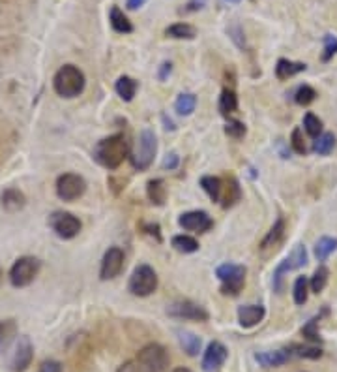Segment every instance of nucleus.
Listing matches in <instances>:
<instances>
[{
  "instance_id": "nucleus-1",
  "label": "nucleus",
  "mask_w": 337,
  "mask_h": 372,
  "mask_svg": "<svg viewBox=\"0 0 337 372\" xmlns=\"http://www.w3.org/2000/svg\"><path fill=\"white\" fill-rule=\"evenodd\" d=\"M94 158L107 170L120 167V164L128 158V141L124 134L109 135L105 140L97 141L94 147Z\"/></svg>"
},
{
  "instance_id": "nucleus-2",
  "label": "nucleus",
  "mask_w": 337,
  "mask_h": 372,
  "mask_svg": "<svg viewBox=\"0 0 337 372\" xmlns=\"http://www.w3.org/2000/svg\"><path fill=\"white\" fill-rule=\"evenodd\" d=\"M53 87L62 98H75L85 91V73L73 64H66L55 73Z\"/></svg>"
},
{
  "instance_id": "nucleus-3",
  "label": "nucleus",
  "mask_w": 337,
  "mask_h": 372,
  "mask_svg": "<svg viewBox=\"0 0 337 372\" xmlns=\"http://www.w3.org/2000/svg\"><path fill=\"white\" fill-rule=\"evenodd\" d=\"M156 150H158V141H156V134L152 130H143L139 134V140L135 143V149L132 150V156H129V162L135 170L144 171L149 170L154 162V156H156Z\"/></svg>"
},
{
  "instance_id": "nucleus-4",
  "label": "nucleus",
  "mask_w": 337,
  "mask_h": 372,
  "mask_svg": "<svg viewBox=\"0 0 337 372\" xmlns=\"http://www.w3.org/2000/svg\"><path fill=\"white\" fill-rule=\"evenodd\" d=\"M135 365L141 372H165L168 367V353L161 344H146L137 353Z\"/></svg>"
},
{
  "instance_id": "nucleus-5",
  "label": "nucleus",
  "mask_w": 337,
  "mask_h": 372,
  "mask_svg": "<svg viewBox=\"0 0 337 372\" xmlns=\"http://www.w3.org/2000/svg\"><path fill=\"white\" fill-rule=\"evenodd\" d=\"M156 288H158V274H156V271L146 264L135 267L128 284L129 294L135 295V297H146V295L154 294Z\"/></svg>"
},
{
  "instance_id": "nucleus-6",
  "label": "nucleus",
  "mask_w": 337,
  "mask_h": 372,
  "mask_svg": "<svg viewBox=\"0 0 337 372\" xmlns=\"http://www.w3.org/2000/svg\"><path fill=\"white\" fill-rule=\"evenodd\" d=\"M218 279L221 280V294L238 295L245 284V267L236 264H223L215 271Z\"/></svg>"
},
{
  "instance_id": "nucleus-7",
  "label": "nucleus",
  "mask_w": 337,
  "mask_h": 372,
  "mask_svg": "<svg viewBox=\"0 0 337 372\" xmlns=\"http://www.w3.org/2000/svg\"><path fill=\"white\" fill-rule=\"evenodd\" d=\"M40 259L32 258V256H23L11 265L10 269V280L16 288H25L36 279L40 273Z\"/></svg>"
},
{
  "instance_id": "nucleus-8",
  "label": "nucleus",
  "mask_w": 337,
  "mask_h": 372,
  "mask_svg": "<svg viewBox=\"0 0 337 372\" xmlns=\"http://www.w3.org/2000/svg\"><path fill=\"white\" fill-rule=\"evenodd\" d=\"M87 190V181L77 173H64L56 181V194L64 202H73L77 197H81Z\"/></svg>"
},
{
  "instance_id": "nucleus-9",
  "label": "nucleus",
  "mask_w": 337,
  "mask_h": 372,
  "mask_svg": "<svg viewBox=\"0 0 337 372\" xmlns=\"http://www.w3.org/2000/svg\"><path fill=\"white\" fill-rule=\"evenodd\" d=\"M307 264V250L304 244H296V248L292 250V254L287 259H283L279 265H277L276 273H274V289L277 294L283 291V274L292 271V269L304 267Z\"/></svg>"
},
{
  "instance_id": "nucleus-10",
  "label": "nucleus",
  "mask_w": 337,
  "mask_h": 372,
  "mask_svg": "<svg viewBox=\"0 0 337 372\" xmlns=\"http://www.w3.org/2000/svg\"><path fill=\"white\" fill-rule=\"evenodd\" d=\"M49 224H51L53 232L60 239H73L81 232V220L77 217H73L72 212H53L51 218H49Z\"/></svg>"
},
{
  "instance_id": "nucleus-11",
  "label": "nucleus",
  "mask_w": 337,
  "mask_h": 372,
  "mask_svg": "<svg viewBox=\"0 0 337 372\" xmlns=\"http://www.w3.org/2000/svg\"><path fill=\"white\" fill-rule=\"evenodd\" d=\"M167 314L180 320H193V321H206L208 312L193 301H176L167 309Z\"/></svg>"
},
{
  "instance_id": "nucleus-12",
  "label": "nucleus",
  "mask_w": 337,
  "mask_h": 372,
  "mask_svg": "<svg viewBox=\"0 0 337 372\" xmlns=\"http://www.w3.org/2000/svg\"><path fill=\"white\" fill-rule=\"evenodd\" d=\"M124 269V252L118 247L109 248L102 259V269H100V279L112 280L122 273Z\"/></svg>"
},
{
  "instance_id": "nucleus-13",
  "label": "nucleus",
  "mask_w": 337,
  "mask_h": 372,
  "mask_svg": "<svg viewBox=\"0 0 337 372\" xmlns=\"http://www.w3.org/2000/svg\"><path fill=\"white\" fill-rule=\"evenodd\" d=\"M227 356H229V351H227V348H225L221 342H210L205 351V356H203L200 367H203L205 372H218L223 367V363L227 361Z\"/></svg>"
},
{
  "instance_id": "nucleus-14",
  "label": "nucleus",
  "mask_w": 337,
  "mask_h": 372,
  "mask_svg": "<svg viewBox=\"0 0 337 372\" xmlns=\"http://www.w3.org/2000/svg\"><path fill=\"white\" fill-rule=\"evenodd\" d=\"M178 224L184 227V229H188V232L205 233L208 232V229H212L214 220H212L208 212L205 211H189L184 212V215L178 218Z\"/></svg>"
},
{
  "instance_id": "nucleus-15",
  "label": "nucleus",
  "mask_w": 337,
  "mask_h": 372,
  "mask_svg": "<svg viewBox=\"0 0 337 372\" xmlns=\"http://www.w3.org/2000/svg\"><path fill=\"white\" fill-rule=\"evenodd\" d=\"M32 356H34V348L28 336H21L17 341L16 351H14V359H11V371L23 372L31 367Z\"/></svg>"
},
{
  "instance_id": "nucleus-16",
  "label": "nucleus",
  "mask_w": 337,
  "mask_h": 372,
  "mask_svg": "<svg viewBox=\"0 0 337 372\" xmlns=\"http://www.w3.org/2000/svg\"><path fill=\"white\" fill-rule=\"evenodd\" d=\"M264 314L266 310L262 305H244L238 309V321H240L242 327L250 329V327H255L257 324H261Z\"/></svg>"
},
{
  "instance_id": "nucleus-17",
  "label": "nucleus",
  "mask_w": 337,
  "mask_h": 372,
  "mask_svg": "<svg viewBox=\"0 0 337 372\" xmlns=\"http://www.w3.org/2000/svg\"><path fill=\"white\" fill-rule=\"evenodd\" d=\"M285 229H287L285 218L279 217L276 222H274V226L270 227V232L266 233V237L262 239V243H261L262 250H266V248L277 247V244L283 241V237H285Z\"/></svg>"
},
{
  "instance_id": "nucleus-18",
  "label": "nucleus",
  "mask_w": 337,
  "mask_h": 372,
  "mask_svg": "<svg viewBox=\"0 0 337 372\" xmlns=\"http://www.w3.org/2000/svg\"><path fill=\"white\" fill-rule=\"evenodd\" d=\"M306 64L304 62H294V61H289V58H279L276 64V78L281 79V81H285V79L292 78V76H296V73L304 72L306 70Z\"/></svg>"
},
{
  "instance_id": "nucleus-19",
  "label": "nucleus",
  "mask_w": 337,
  "mask_h": 372,
  "mask_svg": "<svg viewBox=\"0 0 337 372\" xmlns=\"http://www.w3.org/2000/svg\"><path fill=\"white\" fill-rule=\"evenodd\" d=\"M291 351L289 350H276V351H266V353H259L255 357L257 361L261 363L262 367H281L291 359Z\"/></svg>"
},
{
  "instance_id": "nucleus-20",
  "label": "nucleus",
  "mask_w": 337,
  "mask_h": 372,
  "mask_svg": "<svg viewBox=\"0 0 337 372\" xmlns=\"http://www.w3.org/2000/svg\"><path fill=\"white\" fill-rule=\"evenodd\" d=\"M109 21H111V26L118 34H132L133 25L132 21L128 19V16L124 14L118 6H112L111 14H109Z\"/></svg>"
},
{
  "instance_id": "nucleus-21",
  "label": "nucleus",
  "mask_w": 337,
  "mask_h": 372,
  "mask_svg": "<svg viewBox=\"0 0 337 372\" xmlns=\"http://www.w3.org/2000/svg\"><path fill=\"white\" fill-rule=\"evenodd\" d=\"M25 202L26 200L23 196V192H19L17 188H8V190L2 192V207H4L6 211H19V209L25 207Z\"/></svg>"
},
{
  "instance_id": "nucleus-22",
  "label": "nucleus",
  "mask_w": 337,
  "mask_h": 372,
  "mask_svg": "<svg viewBox=\"0 0 337 372\" xmlns=\"http://www.w3.org/2000/svg\"><path fill=\"white\" fill-rule=\"evenodd\" d=\"M165 34L174 40H193L197 36V29L189 23H174L165 31Z\"/></svg>"
},
{
  "instance_id": "nucleus-23",
  "label": "nucleus",
  "mask_w": 337,
  "mask_h": 372,
  "mask_svg": "<svg viewBox=\"0 0 337 372\" xmlns=\"http://www.w3.org/2000/svg\"><path fill=\"white\" fill-rule=\"evenodd\" d=\"M114 88H117V94L124 102H132L135 93H137V81L129 78V76H122V78H118Z\"/></svg>"
},
{
  "instance_id": "nucleus-24",
  "label": "nucleus",
  "mask_w": 337,
  "mask_h": 372,
  "mask_svg": "<svg viewBox=\"0 0 337 372\" xmlns=\"http://www.w3.org/2000/svg\"><path fill=\"white\" fill-rule=\"evenodd\" d=\"M200 186H203V190L208 194V197L212 202H220L221 197V192H223V181H221L220 177H214V175H206L200 179Z\"/></svg>"
},
{
  "instance_id": "nucleus-25",
  "label": "nucleus",
  "mask_w": 337,
  "mask_h": 372,
  "mask_svg": "<svg viewBox=\"0 0 337 372\" xmlns=\"http://www.w3.org/2000/svg\"><path fill=\"white\" fill-rule=\"evenodd\" d=\"M336 147V135L330 134V132H322L319 138H315L313 141V153H317L321 156H328Z\"/></svg>"
},
{
  "instance_id": "nucleus-26",
  "label": "nucleus",
  "mask_w": 337,
  "mask_h": 372,
  "mask_svg": "<svg viewBox=\"0 0 337 372\" xmlns=\"http://www.w3.org/2000/svg\"><path fill=\"white\" fill-rule=\"evenodd\" d=\"M238 109V96L232 88H223V93L220 96V111L221 115L229 117Z\"/></svg>"
},
{
  "instance_id": "nucleus-27",
  "label": "nucleus",
  "mask_w": 337,
  "mask_h": 372,
  "mask_svg": "<svg viewBox=\"0 0 337 372\" xmlns=\"http://www.w3.org/2000/svg\"><path fill=\"white\" fill-rule=\"evenodd\" d=\"M146 190H149L150 202L156 203V205H164L165 200H167V186H165V182L161 181V179H152V181H149Z\"/></svg>"
},
{
  "instance_id": "nucleus-28",
  "label": "nucleus",
  "mask_w": 337,
  "mask_h": 372,
  "mask_svg": "<svg viewBox=\"0 0 337 372\" xmlns=\"http://www.w3.org/2000/svg\"><path fill=\"white\" fill-rule=\"evenodd\" d=\"M197 108V96L195 94H180L176 103H174V109H176V113L182 115V117H188L191 115Z\"/></svg>"
},
{
  "instance_id": "nucleus-29",
  "label": "nucleus",
  "mask_w": 337,
  "mask_h": 372,
  "mask_svg": "<svg viewBox=\"0 0 337 372\" xmlns=\"http://www.w3.org/2000/svg\"><path fill=\"white\" fill-rule=\"evenodd\" d=\"M337 248V239L333 237H321L315 244V256H317L319 262H326L328 256L332 252H336Z\"/></svg>"
},
{
  "instance_id": "nucleus-30",
  "label": "nucleus",
  "mask_w": 337,
  "mask_h": 372,
  "mask_svg": "<svg viewBox=\"0 0 337 372\" xmlns=\"http://www.w3.org/2000/svg\"><path fill=\"white\" fill-rule=\"evenodd\" d=\"M180 344L184 348V351L188 356H197L200 350V339L193 333H188V331H180Z\"/></svg>"
},
{
  "instance_id": "nucleus-31",
  "label": "nucleus",
  "mask_w": 337,
  "mask_h": 372,
  "mask_svg": "<svg viewBox=\"0 0 337 372\" xmlns=\"http://www.w3.org/2000/svg\"><path fill=\"white\" fill-rule=\"evenodd\" d=\"M173 247L174 250H178L182 254H191L199 250L197 239L189 237V235H176V237H173Z\"/></svg>"
},
{
  "instance_id": "nucleus-32",
  "label": "nucleus",
  "mask_w": 337,
  "mask_h": 372,
  "mask_svg": "<svg viewBox=\"0 0 337 372\" xmlns=\"http://www.w3.org/2000/svg\"><path fill=\"white\" fill-rule=\"evenodd\" d=\"M328 279H330V271H328L324 265H321V267L313 273L311 277V282H309V286H311V291L313 294H321L322 289L326 288L328 284Z\"/></svg>"
},
{
  "instance_id": "nucleus-33",
  "label": "nucleus",
  "mask_w": 337,
  "mask_h": 372,
  "mask_svg": "<svg viewBox=\"0 0 337 372\" xmlns=\"http://www.w3.org/2000/svg\"><path fill=\"white\" fill-rule=\"evenodd\" d=\"M291 351V356L296 357H306V359H319L322 356V350L317 346H300V344H294V346L287 348Z\"/></svg>"
},
{
  "instance_id": "nucleus-34",
  "label": "nucleus",
  "mask_w": 337,
  "mask_h": 372,
  "mask_svg": "<svg viewBox=\"0 0 337 372\" xmlns=\"http://www.w3.org/2000/svg\"><path fill=\"white\" fill-rule=\"evenodd\" d=\"M307 294H309V282H307L306 277H298L296 282H294V303L296 305H304L307 301Z\"/></svg>"
},
{
  "instance_id": "nucleus-35",
  "label": "nucleus",
  "mask_w": 337,
  "mask_h": 372,
  "mask_svg": "<svg viewBox=\"0 0 337 372\" xmlns=\"http://www.w3.org/2000/svg\"><path fill=\"white\" fill-rule=\"evenodd\" d=\"M14 336H16V324L14 321L8 320L4 324H0V351L8 348Z\"/></svg>"
},
{
  "instance_id": "nucleus-36",
  "label": "nucleus",
  "mask_w": 337,
  "mask_h": 372,
  "mask_svg": "<svg viewBox=\"0 0 337 372\" xmlns=\"http://www.w3.org/2000/svg\"><path fill=\"white\" fill-rule=\"evenodd\" d=\"M315 98H317V93H315V88L309 87V85H301L296 91V94H294V102H296L298 105H309V103L315 102Z\"/></svg>"
},
{
  "instance_id": "nucleus-37",
  "label": "nucleus",
  "mask_w": 337,
  "mask_h": 372,
  "mask_svg": "<svg viewBox=\"0 0 337 372\" xmlns=\"http://www.w3.org/2000/svg\"><path fill=\"white\" fill-rule=\"evenodd\" d=\"M304 128H306L307 135H311V138H319L322 134V120L319 119L317 115L313 113H307L304 117Z\"/></svg>"
},
{
  "instance_id": "nucleus-38",
  "label": "nucleus",
  "mask_w": 337,
  "mask_h": 372,
  "mask_svg": "<svg viewBox=\"0 0 337 372\" xmlns=\"http://www.w3.org/2000/svg\"><path fill=\"white\" fill-rule=\"evenodd\" d=\"M324 49H322V61H332L333 55H337V36L333 34H326L324 36Z\"/></svg>"
},
{
  "instance_id": "nucleus-39",
  "label": "nucleus",
  "mask_w": 337,
  "mask_h": 372,
  "mask_svg": "<svg viewBox=\"0 0 337 372\" xmlns=\"http://www.w3.org/2000/svg\"><path fill=\"white\" fill-rule=\"evenodd\" d=\"M229 185L230 186H227V194H225L223 207L235 205V203L240 200V186H238V182H236L235 179H229Z\"/></svg>"
},
{
  "instance_id": "nucleus-40",
  "label": "nucleus",
  "mask_w": 337,
  "mask_h": 372,
  "mask_svg": "<svg viewBox=\"0 0 337 372\" xmlns=\"http://www.w3.org/2000/svg\"><path fill=\"white\" fill-rule=\"evenodd\" d=\"M225 134L235 138V140H242L245 135V124L240 123V120H229L225 126Z\"/></svg>"
},
{
  "instance_id": "nucleus-41",
  "label": "nucleus",
  "mask_w": 337,
  "mask_h": 372,
  "mask_svg": "<svg viewBox=\"0 0 337 372\" xmlns=\"http://www.w3.org/2000/svg\"><path fill=\"white\" fill-rule=\"evenodd\" d=\"M319 318H313V320L307 321V326H304V329H301V335L306 336L307 341L311 342H321V335H319Z\"/></svg>"
},
{
  "instance_id": "nucleus-42",
  "label": "nucleus",
  "mask_w": 337,
  "mask_h": 372,
  "mask_svg": "<svg viewBox=\"0 0 337 372\" xmlns=\"http://www.w3.org/2000/svg\"><path fill=\"white\" fill-rule=\"evenodd\" d=\"M291 145H292V149H294V153H298V155H306L307 153L306 141H304V134H301L300 128L292 130Z\"/></svg>"
},
{
  "instance_id": "nucleus-43",
  "label": "nucleus",
  "mask_w": 337,
  "mask_h": 372,
  "mask_svg": "<svg viewBox=\"0 0 337 372\" xmlns=\"http://www.w3.org/2000/svg\"><path fill=\"white\" fill-rule=\"evenodd\" d=\"M178 162H180L178 155H176V153H171V155L165 156L164 167L165 170H176V167H178Z\"/></svg>"
},
{
  "instance_id": "nucleus-44",
  "label": "nucleus",
  "mask_w": 337,
  "mask_h": 372,
  "mask_svg": "<svg viewBox=\"0 0 337 372\" xmlns=\"http://www.w3.org/2000/svg\"><path fill=\"white\" fill-rule=\"evenodd\" d=\"M41 372H60V363L46 361L41 365Z\"/></svg>"
},
{
  "instance_id": "nucleus-45",
  "label": "nucleus",
  "mask_w": 337,
  "mask_h": 372,
  "mask_svg": "<svg viewBox=\"0 0 337 372\" xmlns=\"http://www.w3.org/2000/svg\"><path fill=\"white\" fill-rule=\"evenodd\" d=\"M206 0H191L188 6L184 8V11H195V10H200L203 6H205Z\"/></svg>"
},
{
  "instance_id": "nucleus-46",
  "label": "nucleus",
  "mask_w": 337,
  "mask_h": 372,
  "mask_svg": "<svg viewBox=\"0 0 337 372\" xmlns=\"http://www.w3.org/2000/svg\"><path fill=\"white\" fill-rule=\"evenodd\" d=\"M144 229H146V233H150V235H156V241H161V235H159V226L158 224H149V226H144Z\"/></svg>"
},
{
  "instance_id": "nucleus-47",
  "label": "nucleus",
  "mask_w": 337,
  "mask_h": 372,
  "mask_svg": "<svg viewBox=\"0 0 337 372\" xmlns=\"http://www.w3.org/2000/svg\"><path fill=\"white\" fill-rule=\"evenodd\" d=\"M118 372H141L135 363H124L122 367L118 368Z\"/></svg>"
},
{
  "instance_id": "nucleus-48",
  "label": "nucleus",
  "mask_w": 337,
  "mask_h": 372,
  "mask_svg": "<svg viewBox=\"0 0 337 372\" xmlns=\"http://www.w3.org/2000/svg\"><path fill=\"white\" fill-rule=\"evenodd\" d=\"M171 70H173V64L171 62H164L161 64V72H159V79L167 78V73H171Z\"/></svg>"
},
{
  "instance_id": "nucleus-49",
  "label": "nucleus",
  "mask_w": 337,
  "mask_h": 372,
  "mask_svg": "<svg viewBox=\"0 0 337 372\" xmlns=\"http://www.w3.org/2000/svg\"><path fill=\"white\" fill-rule=\"evenodd\" d=\"M144 2H146V0H128L126 6H128V10H139L141 6H144Z\"/></svg>"
},
{
  "instance_id": "nucleus-50",
  "label": "nucleus",
  "mask_w": 337,
  "mask_h": 372,
  "mask_svg": "<svg viewBox=\"0 0 337 372\" xmlns=\"http://www.w3.org/2000/svg\"><path fill=\"white\" fill-rule=\"evenodd\" d=\"M173 372H191V371H189V368H186V367H178V368H174Z\"/></svg>"
},
{
  "instance_id": "nucleus-51",
  "label": "nucleus",
  "mask_w": 337,
  "mask_h": 372,
  "mask_svg": "<svg viewBox=\"0 0 337 372\" xmlns=\"http://www.w3.org/2000/svg\"><path fill=\"white\" fill-rule=\"evenodd\" d=\"M227 2H232V4H236V2H240V0H227Z\"/></svg>"
},
{
  "instance_id": "nucleus-52",
  "label": "nucleus",
  "mask_w": 337,
  "mask_h": 372,
  "mask_svg": "<svg viewBox=\"0 0 337 372\" xmlns=\"http://www.w3.org/2000/svg\"><path fill=\"white\" fill-rule=\"evenodd\" d=\"M0 277H2V271H0Z\"/></svg>"
}]
</instances>
